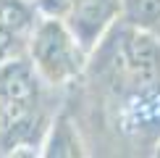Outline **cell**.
Instances as JSON below:
<instances>
[{
  "label": "cell",
  "instance_id": "1",
  "mask_svg": "<svg viewBox=\"0 0 160 158\" xmlns=\"http://www.w3.org/2000/svg\"><path fill=\"white\" fill-rule=\"evenodd\" d=\"M48 90L26 55L0 63V155H39L52 121Z\"/></svg>",
  "mask_w": 160,
  "mask_h": 158
},
{
  "label": "cell",
  "instance_id": "2",
  "mask_svg": "<svg viewBox=\"0 0 160 158\" xmlns=\"http://www.w3.org/2000/svg\"><path fill=\"white\" fill-rule=\"evenodd\" d=\"M89 58L92 53L76 40L63 18L37 13L26 42V61L48 87L55 90L76 82L87 71Z\"/></svg>",
  "mask_w": 160,
  "mask_h": 158
},
{
  "label": "cell",
  "instance_id": "3",
  "mask_svg": "<svg viewBox=\"0 0 160 158\" xmlns=\"http://www.w3.org/2000/svg\"><path fill=\"white\" fill-rule=\"evenodd\" d=\"M63 21L92 53L102 42V37L121 21V0H74Z\"/></svg>",
  "mask_w": 160,
  "mask_h": 158
},
{
  "label": "cell",
  "instance_id": "4",
  "mask_svg": "<svg viewBox=\"0 0 160 158\" xmlns=\"http://www.w3.org/2000/svg\"><path fill=\"white\" fill-rule=\"evenodd\" d=\"M37 11L26 0H0V63L26 55Z\"/></svg>",
  "mask_w": 160,
  "mask_h": 158
},
{
  "label": "cell",
  "instance_id": "5",
  "mask_svg": "<svg viewBox=\"0 0 160 158\" xmlns=\"http://www.w3.org/2000/svg\"><path fill=\"white\" fill-rule=\"evenodd\" d=\"M39 155H48V158H76L84 155V145L79 140V132L71 124V118L66 113L52 116L48 132L42 137V145H39Z\"/></svg>",
  "mask_w": 160,
  "mask_h": 158
},
{
  "label": "cell",
  "instance_id": "6",
  "mask_svg": "<svg viewBox=\"0 0 160 158\" xmlns=\"http://www.w3.org/2000/svg\"><path fill=\"white\" fill-rule=\"evenodd\" d=\"M121 21L139 29L160 32V0H121Z\"/></svg>",
  "mask_w": 160,
  "mask_h": 158
},
{
  "label": "cell",
  "instance_id": "7",
  "mask_svg": "<svg viewBox=\"0 0 160 158\" xmlns=\"http://www.w3.org/2000/svg\"><path fill=\"white\" fill-rule=\"evenodd\" d=\"M71 3H74V0H34L32 5H34V11L39 13V16H58V18H63Z\"/></svg>",
  "mask_w": 160,
  "mask_h": 158
},
{
  "label": "cell",
  "instance_id": "8",
  "mask_svg": "<svg viewBox=\"0 0 160 158\" xmlns=\"http://www.w3.org/2000/svg\"><path fill=\"white\" fill-rule=\"evenodd\" d=\"M155 155H160V137H158V145H155Z\"/></svg>",
  "mask_w": 160,
  "mask_h": 158
},
{
  "label": "cell",
  "instance_id": "9",
  "mask_svg": "<svg viewBox=\"0 0 160 158\" xmlns=\"http://www.w3.org/2000/svg\"><path fill=\"white\" fill-rule=\"evenodd\" d=\"M26 3H34V0H26Z\"/></svg>",
  "mask_w": 160,
  "mask_h": 158
}]
</instances>
